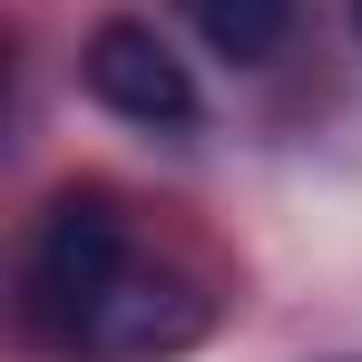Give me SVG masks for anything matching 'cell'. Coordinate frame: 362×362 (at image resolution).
Returning a JSON list of instances; mask_svg holds the SVG:
<instances>
[{
	"label": "cell",
	"mask_w": 362,
	"mask_h": 362,
	"mask_svg": "<svg viewBox=\"0 0 362 362\" xmlns=\"http://www.w3.org/2000/svg\"><path fill=\"white\" fill-rule=\"evenodd\" d=\"M235 303L226 255L167 206L78 177L20 245V333L49 362H177Z\"/></svg>",
	"instance_id": "6da1fadb"
},
{
	"label": "cell",
	"mask_w": 362,
	"mask_h": 362,
	"mask_svg": "<svg viewBox=\"0 0 362 362\" xmlns=\"http://www.w3.org/2000/svg\"><path fill=\"white\" fill-rule=\"evenodd\" d=\"M186 20H196V40H206L216 59L264 69L284 49V30H294V0H186Z\"/></svg>",
	"instance_id": "3957f363"
},
{
	"label": "cell",
	"mask_w": 362,
	"mask_h": 362,
	"mask_svg": "<svg viewBox=\"0 0 362 362\" xmlns=\"http://www.w3.org/2000/svg\"><path fill=\"white\" fill-rule=\"evenodd\" d=\"M78 78H88V98H98L108 118L147 127V137H186V127L206 118V98H196L186 59L147 30V20H98L88 49H78Z\"/></svg>",
	"instance_id": "7a4b0ae2"
},
{
	"label": "cell",
	"mask_w": 362,
	"mask_h": 362,
	"mask_svg": "<svg viewBox=\"0 0 362 362\" xmlns=\"http://www.w3.org/2000/svg\"><path fill=\"white\" fill-rule=\"evenodd\" d=\"M353 20H362V0H353Z\"/></svg>",
	"instance_id": "277c9868"
}]
</instances>
